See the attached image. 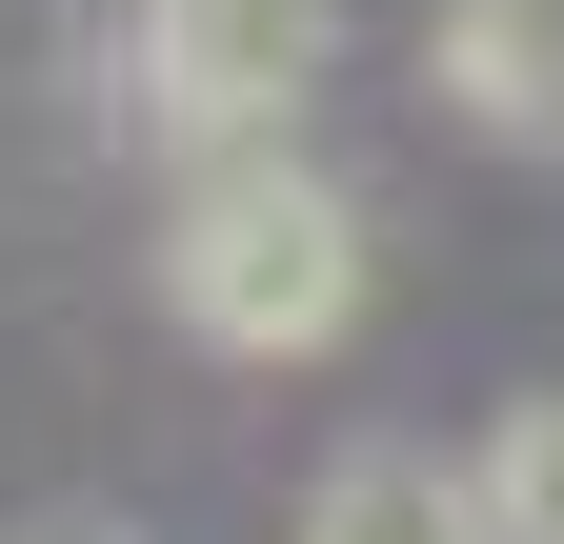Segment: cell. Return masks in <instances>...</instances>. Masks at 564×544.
Masks as SVG:
<instances>
[{"mask_svg": "<svg viewBox=\"0 0 564 544\" xmlns=\"http://www.w3.org/2000/svg\"><path fill=\"white\" fill-rule=\"evenodd\" d=\"M423 81H444L484 142L564 162V0H444V41H423Z\"/></svg>", "mask_w": 564, "mask_h": 544, "instance_id": "3", "label": "cell"}, {"mask_svg": "<svg viewBox=\"0 0 564 544\" xmlns=\"http://www.w3.org/2000/svg\"><path fill=\"white\" fill-rule=\"evenodd\" d=\"M464 464H484V524H505V544H564V383H524Z\"/></svg>", "mask_w": 564, "mask_h": 544, "instance_id": "5", "label": "cell"}, {"mask_svg": "<svg viewBox=\"0 0 564 544\" xmlns=\"http://www.w3.org/2000/svg\"><path fill=\"white\" fill-rule=\"evenodd\" d=\"M303 544H505V524H484V464L444 444H343L303 485Z\"/></svg>", "mask_w": 564, "mask_h": 544, "instance_id": "4", "label": "cell"}, {"mask_svg": "<svg viewBox=\"0 0 564 544\" xmlns=\"http://www.w3.org/2000/svg\"><path fill=\"white\" fill-rule=\"evenodd\" d=\"M343 61V0H121L101 21V81L141 101V142L202 162V142H282Z\"/></svg>", "mask_w": 564, "mask_h": 544, "instance_id": "2", "label": "cell"}, {"mask_svg": "<svg viewBox=\"0 0 564 544\" xmlns=\"http://www.w3.org/2000/svg\"><path fill=\"white\" fill-rule=\"evenodd\" d=\"M41 544H141V524H41Z\"/></svg>", "mask_w": 564, "mask_h": 544, "instance_id": "6", "label": "cell"}, {"mask_svg": "<svg viewBox=\"0 0 564 544\" xmlns=\"http://www.w3.org/2000/svg\"><path fill=\"white\" fill-rule=\"evenodd\" d=\"M383 283V222L343 202L303 142H202L162 202V323L202 363H343Z\"/></svg>", "mask_w": 564, "mask_h": 544, "instance_id": "1", "label": "cell"}]
</instances>
